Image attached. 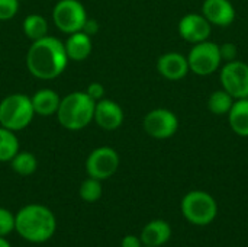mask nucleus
Listing matches in <instances>:
<instances>
[{"label":"nucleus","mask_w":248,"mask_h":247,"mask_svg":"<svg viewBox=\"0 0 248 247\" xmlns=\"http://www.w3.org/2000/svg\"><path fill=\"white\" fill-rule=\"evenodd\" d=\"M64 42L55 36L33 41L26 52V68L39 80H54L64 73L68 64Z\"/></svg>","instance_id":"nucleus-1"},{"label":"nucleus","mask_w":248,"mask_h":247,"mask_svg":"<svg viewBox=\"0 0 248 247\" xmlns=\"http://www.w3.org/2000/svg\"><path fill=\"white\" fill-rule=\"evenodd\" d=\"M57 230L55 215L41 204L25 205L15 214V231L29 243H45Z\"/></svg>","instance_id":"nucleus-2"},{"label":"nucleus","mask_w":248,"mask_h":247,"mask_svg":"<svg viewBox=\"0 0 248 247\" xmlns=\"http://www.w3.org/2000/svg\"><path fill=\"white\" fill-rule=\"evenodd\" d=\"M96 102L92 100L86 92H71L61 98L57 121L68 131H81L93 122Z\"/></svg>","instance_id":"nucleus-3"},{"label":"nucleus","mask_w":248,"mask_h":247,"mask_svg":"<svg viewBox=\"0 0 248 247\" xmlns=\"http://www.w3.org/2000/svg\"><path fill=\"white\" fill-rule=\"evenodd\" d=\"M33 116L31 96L25 93H12L0 100V127L17 132L25 130Z\"/></svg>","instance_id":"nucleus-4"},{"label":"nucleus","mask_w":248,"mask_h":247,"mask_svg":"<svg viewBox=\"0 0 248 247\" xmlns=\"http://www.w3.org/2000/svg\"><path fill=\"white\" fill-rule=\"evenodd\" d=\"M183 217L193 226H208L218 215V204L215 198L203 191L187 192L180 204Z\"/></svg>","instance_id":"nucleus-5"},{"label":"nucleus","mask_w":248,"mask_h":247,"mask_svg":"<svg viewBox=\"0 0 248 247\" xmlns=\"http://www.w3.org/2000/svg\"><path fill=\"white\" fill-rule=\"evenodd\" d=\"M87 12L80 0H58L52 9V22L62 33L83 31L87 22Z\"/></svg>","instance_id":"nucleus-6"},{"label":"nucleus","mask_w":248,"mask_h":247,"mask_svg":"<svg viewBox=\"0 0 248 247\" xmlns=\"http://www.w3.org/2000/svg\"><path fill=\"white\" fill-rule=\"evenodd\" d=\"M221 61L222 57L219 45H217L215 42H209L208 39L195 44L187 57L190 71L198 76H209L215 73Z\"/></svg>","instance_id":"nucleus-7"},{"label":"nucleus","mask_w":248,"mask_h":247,"mask_svg":"<svg viewBox=\"0 0 248 247\" xmlns=\"http://www.w3.org/2000/svg\"><path fill=\"white\" fill-rule=\"evenodd\" d=\"M121 165L119 154L115 148L109 146H102L90 151V154L86 159V172L87 176L106 181L112 178Z\"/></svg>","instance_id":"nucleus-8"},{"label":"nucleus","mask_w":248,"mask_h":247,"mask_svg":"<svg viewBox=\"0 0 248 247\" xmlns=\"http://www.w3.org/2000/svg\"><path fill=\"white\" fill-rule=\"evenodd\" d=\"M221 83L227 93L235 99L248 98V64L232 60L228 61L221 71Z\"/></svg>","instance_id":"nucleus-9"},{"label":"nucleus","mask_w":248,"mask_h":247,"mask_svg":"<svg viewBox=\"0 0 248 247\" xmlns=\"http://www.w3.org/2000/svg\"><path fill=\"white\" fill-rule=\"evenodd\" d=\"M142 125L150 137L157 140H166L177 132L179 119L171 111L166 108H157L145 115Z\"/></svg>","instance_id":"nucleus-10"},{"label":"nucleus","mask_w":248,"mask_h":247,"mask_svg":"<svg viewBox=\"0 0 248 247\" xmlns=\"http://www.w3.org/2000/svg\"><path fill=\"white\" fill-rule=\"evenodd\" d=\"M93 121L105 131H115L124 124V111L115 100L103 98L94 105Z\"/></svg>","instance_id":"nucleus-11"},{"label":"nucleus","mask_w":248,"mask_h":247,"mask_svg":"<svg viewBox=\"0 0 248 247\" xmlns=\"http://www.w3.org/2000/svg\"><path fill=\"white\" fill-rule=\"evenodd\" d=\"M211 23L206 20L203 15L189 13L185 15L179 22V33L180 36L192 44H198L206 41L211 35Z\"/></svg>","instance_id":"nucleus-12"},{"label":"nucleus","mask_w":248,"mask_h":247,"mask_svg":"<svg viewBox=\"0 0 248 247\" xmlns=\"http://www.w3.org/2000/svg\"><path fill=\"white\" fill-rule=\"evenodd\" d=\"M202 13L209 23L217 26H228L235 20V9L230 0H205Z\"/></svg>","instance_id":"nucleus-13"},{"label":"nucleus","mask_w":248,"mask_h":247,"mask_svg":"<svg viewBox=\"0 0 248 247\" xmlns=\"http://www.w3.org/2000/svg\"><path fill=\"white\" fill-rule=\"evenodd\" d=\"M157 71L167 80H180L190 71L187 58L179 52L163 54L157 60Z\"/></svg>","instance_id":"nucleus-14"},{"label":"nucleus","mask_w":248,"mask_h":247,"mask_svg":"<svg viewBox=\"0 0 248 247\" xmlns=\"http://www.w3.org/2000/svg\"><path fill=\"white\" fill-rule=\"evenodd\" d=\"M64 48L70 61L80 63L90 57L93 51V41L89 33H86L84 31H78L67 36V39L64 41Z\"/></svg>","instance_id":"nucleus-15"},{"label":"nucleus","mask_w":248,"mask_h":247,"mask_svg":"<svg viewBox=\"0 0 248 247\" xmlns=\"http://www.w3.org/2000/svg\"><path fill=\"white\" fill-rule=\"evenodd\" d=\"M171 237V227L164 220H153L141 231V242L144 246L161 247Z\"/></svg>","instance_id":"nucleus-16"},{"label":"nucleus","mask_w":248,"mask_h":247,"mask_svg":"<svg viewBox=\"0 0 248 247\" xmlns=\"http://www.w3.org/2000/svg\"><path fill=\"white\" fill-rule=\"evenodd\" d=\"M31 102H32V108H33L35 115L51 116V115L57 114L61 98L54 89L44 87V89L36 90L31 96Z\"/></svg>","instance_id":"nucleus-17"},{"label":"nucleus","mask_w":248,"mask_h":247,"mask_svg":"<svg viewBox=\"0 0 248 247\" xmlns=\"http://www.w3.org/2000/svg\"><path fill=\"white\" fill-rule=\"evenodd\" d=\"M228 116L232 131L241 137H248V98L237 99V102L232 103Z\"/></svg>","instance_id":"nucleus-18"},{"label":"nucleus","mask_w":248,"mask_h":247,"mask_svg":"<svg viewBox=\"0 0 248 247\" xmlns=\"http://www.w3.org/2000/svg\"><path fill=\"white\" fill-rule=\"evenodd\" d=\"M22 31L32 42L38 41L48 35V20L39 13H31L23 19Z\"/></svg>","instance_id":"nucleus-19"},{"label":"nucleus","mask_w":248,"mask_h":247,"mask_svg":"<svg viewBox=\"0 0 248 247\" xmlns=\"http://www.w3.org/2000/svg\"><path fill=\"white\" fill-rule=\"evenodd\" d=\"M12 170L19 176H31L38 169V160L31 151H17L15 157L9 162Z\"/></svg>","instance_id":"nucleus-20"},{"label":"nucleus","mask_w":248,"mask_h":247,"mask_svg":"<svg viewBox=\"0 0 248 247\" xmlns=\"http://www.w3.org/2000/svg\"><path fill=\"white\" fill-rule=\"evenodd\" d=\"M19 150L20 148L16 132L4 127H0V162L9 163Z\"/></svg>","instance_id":"nucleus-21"},{"label":"nucleus","mask_w":248,"mask_h":247,"mask_svg":"<svg viewBox=\"0 0 248 247\" xmlns=\"http://www.w3.org/2000/svg\"><path fill=\"white\" fill-rule=\"evenodd\" d=\"M78 195H80V198L84 202H89V204L97 202L102 198V195H103L102 181L89 176L86 181L81 182L80 189H78Z\"/></svg>","instance_id":"nucleus-22"},{"label":"nucleus","mask_w":248,"mask_h":247,"mask_svg":"<svg viewBox=\"0 0 248 247\" xmlns=\"http://www.w3.org/2000/svg\"><path fill=\"white\" fill-rule=\"evenodd\" d=\"M232 96L227 93L225 90H217L214 92L208 99V108L215 115H224L228 114L232 106Z\"/></svg>","instance_id":"nucleus-23"},{"label":"nucleus","mask_w":248,"mask_h":247,"mask_svg":"<svg viewBox=\"0 0 248 247\" xmlns=\"http://www.w3.org/2000/svg\"><path fill=\"white\" fill-rule=\"evenodd\" d=\"M15 230V214L0 207V237H6Z\"/></svg>","instance_id":"nucleus-24"},{"label":"nucleus","mask_w":248,"mask_h":247,"mask_svg":"<svg viewBox=\"0 0 248 247\" xmlns=\"http://www.w3.org/2000/svg\"><path fill=\"white\" fill-rule=\"evenodd\" d=\"M19 12V0H0V20H10Z\"/></svg>","instance_id":"nucleus-25"},{"label":"nucleus","mask_w":248,"mask_h":247,"mask_svg":"<svg viewBox=\"0 0 248 247\" xmlns=\"http://www.w3.org/2000/svg\"><path fill=\"white\" fill-rule=\"evenodd\" d=\"M84 92L87 93V96H89L92 100L97 102V100H100V99L105 98L106 89H105V86H103L102 83H99V82H92V83L86 87Z\"/></svg>","instance_id":"nucleus-26"},{"label":"nucleus","mask_w":248,"mask_h":247,"mask_svg":"<svg viewBox=\"0 0 248 247\" xmlns=\"http://www.w3.org/2000/svg\"><path fill=\"white\" fill-rule=\"evenodd\" d=\"M219 51H221L222 60H227V63L237 58V47L234 44H231V42L224 44L222 47H219Z\"/></svg>","instance_id":"nucleus-27"},{"label":"nucleus","mask_w":248,"mask_h":247,"mask_svg":"<svg viewBox=\"0 0 248 247\" xmlns=\"http://www.w3.org/2000/svg\"><path fill=\"white\" fill-rule=\"evenodd\" d=\"M121 247H144L141 239L138 236H134V234H128L122 239L121 242Z\"/></svg>","instance_id":"nucleus-28"},{"label":"nucleus","mask_w":248,"mask_h":247,"mask_svg":"<svg viewBox=\"0 0 248 247\" xmlns=\"http://www.w3.org/2000/svg\"><path fill=\"white\" fill-rule=\"evenodd\" d=\"M0 247H12L10 243L4 239V237H0Z\"/></svg>","instance_id":"nucleus-29"},{"label":"nucleus","mask_w":248,"mask_h":247,"mask_svg":"<svg viewBox=\"0 0 248 247\" xmlns=\"http://www.w3.org/2000/svg\"><path fill=\"white\" fill-rule=\"evenodd\" d=\"M144 247H148V246H144Z\"/></svg>","instance_id":"nucleus-30"}]
</instances>
